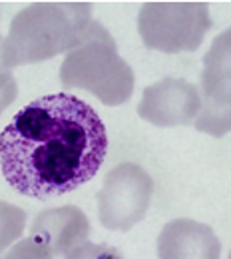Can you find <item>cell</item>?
<instances>
[{
  "mask_svg": "<svg viewBox=\"0 0 231 259\" xmlns=\"http://www.w3.org/2000/svg\"><path fill=\"white\" fill-rule=\"evenodd\" d=\"M108 154L96 110L72 94H48L20 108L0 134V167L26 197H60L88 184Z\"/></svg>",
  "mask_w": 231,
  "mask_h": 259,
  "instance_id": "cell-1",
  "label": "cell"
},
{
  "mask_svg": "<svg viewBox=\"0 0 231 259\" xmlns=\"http://www.w3.org/2000/svg\"><path fill=\"white\" fill-rule=\"evenodd\" d=\"M92 20L88 2H32L10 22L2 44L4 62L12 70L66 56Z\"/></svg>",
  "mask_w": 231,
  "mask_h": 259,
  "instance_id": "cell-2",
  "label": "cell"
},
{
  "mask_svg": "<svg viewBox=\"0 0 231 259\" xmlns=\"http://www.w3.org/2000/svg\"><path fill=\"white\" fill-rule=\"evenodd\" d=\"M64 88L96 96L104 106H122L133 94L135 76L120 54L110 30L92 20L80 42L68 52L58 72Z\"/></svg>",
  "mask_w": 231,
  "mask_h": 259,
  "instance_id": "cell-3",
  "label": "cell"
},
{
  "mask_svg": "<svg viewBox=\"0 0 231 259\" xmlns=\"http://www.w3.org/2000/svg\"><path fill=\"white\" fill-rule=\"evenodd\" d=\"M211 26L205 2H146L137 12L144 46L164 54L196 52Z\"/></svg>",
  "mask_w": 231,
  "mask_h": 259,
  "instance_id": "cell-4",
  "label": "cell"
},
{
  "mask_svg": "<svg viewBox=\"0 0 231 259\" xmlns=\"http://www.w3.org/2000/svg\"><path fill=\"white\" fill-rule=\"evenodd\" d=\"M154 178L137 163L122 162L112 167L98 192V220L108 231H130L140 224L152 203Z\"/></svg>",
  "mask_w": 231,
  "mask_h": 259,
  "instance_id": "cell-5",
  "label": "cell"
},
{
  "mask_svg": "<svg viewBox=\"0 0 231 259\" xmlns=\"http://www.w3.org/2000/svg\"><path fill=\"white\" fill-rule=\"evenodd\" d=\"M199 96L196 130L213 138L227 136L231 132V26L211 40L203 56Z\"/></svg>",
  "mask_w": 231,
  "mask_h": 259,
  "instance_id": "cell-6",
  "label": "cell"
},
{
  "mask_svg": "<svg viewBox=\"0 0 231 259\" xmlns=\"http://www.w3.org/2000/svg\"><path fill=\"white\" fill-rule=\"evenodd\" d=\"M199 108L201 96L196 84L183 78L165 76L164 80L144 88L137 104V116L158 128L192 126Z\"/></svg>",
  "mask_w": 231,
  "mask_h": 259,
  "instance_id": "cell-7",
  "label": "cell"
},
{
  "mask_svg": "<svg viewBox=\"0 0 231 259\" xmlns=\"http://www.w3.org/2000/svg\"><path fill=\"white\" fill-rule=\"evenodd\" d=\"M28 235L44 245L54 259L66 257L70 251L90 239L92 226L80 207L58 205L42 209L30 224Z\"/></svg>",
  "mask_w": 231,
  "mask_h": 259,
  "instance_id": "cell-8",
  "label": "cell"
},
{
  "mask_svg": "<svg viewBox=\"0 0 231 259\" xmlns=\"http://www.w3.org/2000/svg\"><path fill=\"white\" fill-rule=\"evenodd\" d=\"M158 259H221V241L207 224L190 218L167 222L156 241Z\"/></svg>",
  "mask_w": 231,
  "mask_h": 259,
  "instance_id": "cell-9",
  "label": "cell"
},
{
  "mask_svg": "<svg viewBox=\"0 0 231 259\" xmlns=\"http://www.w3.org/2000/svg\"><path fill=\"white\" fill-rule=\"evenodd\" d=\"M26 231V211L14 203L0 199V253L22 239Z\"/></svg>",
  "mask_w": 231,
  "mask_h": 259,
  "instance_id": "cell-10",
  "label": "cell"
},
{
  "mask_svg": "<svg viewBox=\"0 0 231 259\" xmlns=\"http://www.w3.org/2000/svg\"><path fill=\"white\" fill-rule=\"evenodd\" d=\"M2 257L4 259H54L50 255V251L44 245H40L30 235L28 237H22L14 245H10Z\"/></svg>",
  "mask_w": 231,
  "mask_h": 259,
  "instance_id": "cell-11",
  "label": "cell"
},
{
  "mask_svg": "<svg viewBox=\"0 0 231 259\" xmlns=\"http://www.w3.org/2000/svg\"><path fill=\"white\" fill-rule=\"evenodd\" d=\"M2 44H4V38L0 40V116H2V112L18 96L16 78H14L12 70L6 66L4 56H2Z\"/></svg>",
  "mask_w": 231,
  "mask_h": 259,
  "instance_id": "cell-12",
  "label": "cell"
},
{
  "mask_svg": "<svg viewBox=\"0 0 231 259\" xmlns=\"http://www.w3.org/2000/svg\"><path fill=\"white\" fill-rule=\"evenodd\" d=\"M64 259H126L116 247L106 245V243H92L86 241L74 251H70Z\"/></svg>",
  "mask_w": 231,
  "mask_h": 259,
  "instance_id": "cell-13",
  "label": "cell"
},
{
  "mask_svg": "<svg viewBox=\"0 0 231 259\" xmlns=\"http://www.w3.org/2000/svg\"><path fill=\"white\" fill-rule=\"evenodd\" d=\"M227 259H231V251H229V257H227Z\"/></svg>",
  "mask_w": 231,
  "mask_h": 259,
  "instance_id": "cell-14",
  "label": "cell"
},
{
  "mask_svg": "<svg viewBox=\"0 0 231 259\" xmlns=\"http://www.w3.org/2000/svg\"><path fill=\"white\" fill-rule=\"evenodd\" d=\"M0 259H4V257H2V255H0Z\"/></svg>",
  "mask_w": 231,
  "mask_h": 259,
  "instance_id": "cell-15",
  "label": "cell"
},
{
  "mask_svg": "<svg viewBox=\"0 0 231 259\" xmlns=\"http://www.w3.org/2000/svg\"><path fill=\"white\" fill-rule=\"evenodd\" d=\"M0 40H2V36H0Z\"/></svg>",
  "mask_w": 231,
  "mask_h": 259,
  "instance_id": "cell-16",
  "label": "cell"
}]
</instances>
